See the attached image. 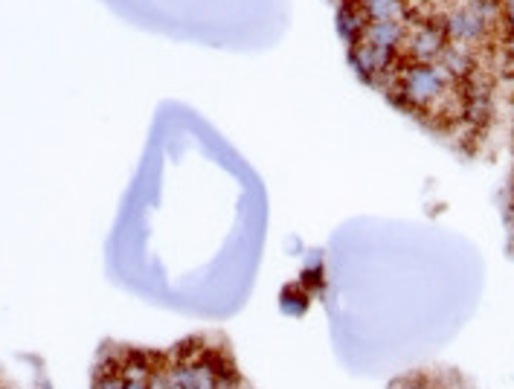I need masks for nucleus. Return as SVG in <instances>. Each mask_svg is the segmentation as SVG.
Returning a JSON list of instances; mask_svg holds the SVG:
<instances>
[{"instance_id":"11","label":"nucleus","mask_w":514,"mask_h":389,"mask_svg":"<svg viewBox=\"0 0 514 389\" xmlns=\"http://www.w3.org/2000/svg\"><path fill=\"white\" fill-rule=\"evenodd\" d=\"M506 56L514 61V30L509 32V38H506Z\"/></svg>"},{"instance_id":"1","label":"nucleus","mask_w":514,"mask_h":389,"mask_svg":"<svg viewBox=\"0 0 514 389\" xmlns=\"http://www.w3.org/2000/svg\"><path fill=\"white\" fill-rule=\"evenodd\" d=\"M445 44L448 38L436 18H410L398 56L401 61H413V64H436Z\"/></svg>"},{"instance_id":"2","label":"nucleus","mask_w":514,"mask_h":389,"mask_svg":"<svg viewBox=\"0 0 514 389\" xmlns=\"http://www.w3.org/2000/svg\"><path fill=\"white\" fill-rule=\"evenodd\" d=\"M349 61L355 64V70L361 73L366 82L378 85V88H390L401 67V56L393 50H384V47H375L369 41H355L349 47Z\"/></svg>"},{"instance_id":"9","label":"nucleus","mask_w":514,"mask_h":389,"mask_svg":"<svg viewBox=\"0 0 514 389\" xmlns=\"http://www.w3.org/2000/svg\"><path fill=\"white\" fill-rule=\"evenodd\" d=\"M122 378H125V375H122ZM152 378H125V387L122 389H152Z\"/></svg>"},{"instance_id":"6","label":"nucleus","mask_w":514,"mask_h":389,"mask_svg":"<svg viewBox=\"0 0 514 389\" xmlns=\"http://www.w3.org/2000/svg\"><path fill=\"white\" fill-rule=\"evenodd\" d=\"M125 387V378H122L120 358L108 360L99 366L96 378H93V389H122Z\"/></svg>"},{"instance_id":"12","label":"nucleus","mask_w":514,"mask_h":389,"mask_svg":"<svg viewBox=\"0 0 514 389\" xmlns=\"http://www.w3.org/2000/svg\"><path fill=\"white\" fill-rule=\"evenodd\" d=\"M346 3H358V6H361L363 0H346Z\"/></svg>"},{"instance_id":"5","label":"nucleus","mask_w":514,"mask_h":389,"mask_svg":"<svg viewBox=\"0 0 514 389\" xmlns=\"http://www.w3.org/2000/svg\"><path fill=\"white\" fill-rule=\"evenodd\" d=\"M366 21H407V0H363Z\"/></svg>"},{"instance_id":"10","label":"nucleus","mask_w":514,"mask_h":389,"mask_svg":"<svg viewBox=\"0 0 514 389\" xmlns=\"http://www.w3.org/2000/svg\"><path fill=\"white\" fill-rule=\"evenodd\" d=\"M160 366V363H157ZM152 389H169V384L163 381V375H160V369L154 372V378H152Z\"/></svg>"},{"instance_id":"4","label":"nucleus","mask_w":514,"mask_h":389,"mask_svg":"<svg viewBox=\"0 0 514 389\" xmlns=\"http://www.w3.org/2000/svg\"><path fill=\"white\" fill-rule=\"evenodd\" d=\"M366 24H369V21H366V15H363L358 3H343V6H340V12H337V30H340V35H343L349 44L361 41Z\"/></svg>"},{"instance_id":"7","label":"nucleus","mask_w":514,"mask_h":389,"mask_svg":"<svg viewBox=\"0 0 514 389\" xmlns=\"http://www.w3.org/2000/svg\"><path fill=\"white\" fill-rule=\"evenodd\" d=\"M393 389H442V384H436L433 378L416 375V378H404V381H398Z\"/></svg>"},{"instance_id":"8","label":"nucleus","mask_w":514,"mask_h":389,"mask_svg":"<svg viewBox=\"0 0 514 389\" xmlns=\"http://www.w3.org/2000/svg\"><path fill=\"white\" fill-rule=\"evenodd\" d=\"M500 18H503V27L512 32L514 30V0H500Z\"/></svg>"},{"instance_id":"3","label":"nucleus","mask_w":514,"mask_h":389,"mask_svg":"<svg viewBox=\"0 0 514 389\" xmlns=\"http://www.w3.org/2000/svg\"><path fill=\"white\" fill-rule=\"evenodd\" d=\"M404 35H407V21H369L361 41H369L375 47H384V50L398 53Z\"/></svg>"}]
</instances>
